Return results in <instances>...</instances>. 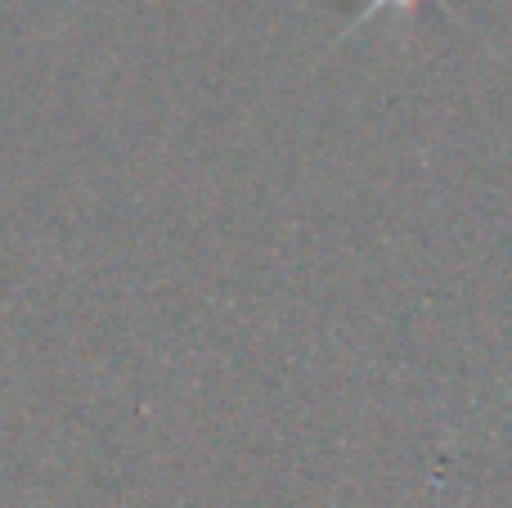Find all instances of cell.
I'll return each instance as SVG.
<instances>
[{
  "instance_id": "6da1fadb",
  "label": "cell",
  "mask_w": 512,
  "mask_h": 508,
  "mask_svg": "<svg viewBox=\"0 0 512 508\" xmlns=\"http://www.w3.org/2000/svg\"><path fill=\"white\" fill-rule=\"evenodd\" d=\"M382 5H414V0H373V5L364 9V14H373V9H382Z\"/></svg>"
}]
</instances>
